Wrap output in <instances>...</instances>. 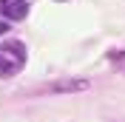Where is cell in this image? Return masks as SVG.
I'll list each match as a JSON object with an SVG mask.
<instances>
[{
  "label": "cell",
  "mask_w": 125,
  "mask_h": 122,
  "mask_svg": "<svg viewBox=\"0 0 125 122\" xmlns=\"http://www.w3.org/2000/svg\"><path fill=\"white\" fill-rule=\"evenodd\" d=\"M23 62H26V46L20 40H6V43H0V77L20 74Z\"/></svg>",
  "instance_id": "cell-1"
},
{
  "label": "cell",
  "mask_w": 125,
  "mask_h": 122,
  "mask_svg": "<svg viewBox=\"0 0 125 122\" xmlns=\"http://www.w3.org/2000/svg\"><path fill=\"white\" fill-rule=\"evenodd\" d=\"M0 14H6L9 20H23L29 14V3L26 0H0Z\"/></svg>",
  "instance_id": "cell-2"
},
{
  "label": "cell",
  "mask_w": 125,
  "mask_h": 122,
  "mask_svg": "<svg viewBox=\"0 0 125 122\" xmlns=\"http://www.w3.org/2000/svg\"><path fill=\"white\" fill-rule=\"evenodd\" d=\"M6 29H9V26H6V23H0V34H6Z\"/></svg>",
  "instance_id": "cell-3"
}]
</instances>
